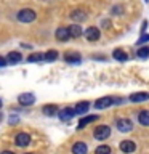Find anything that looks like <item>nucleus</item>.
<instances>
[{"label": "nucleus", "instance_id": "obj_8", "mask_svg": "<svg viewBox=\"0 0 149 154\" xmlns=\"http://www.w3.org/2000/svg\"><path fill=\"white\" fill-rule=\"evenodd\" d=\"M117 128L120 132H130L133 128V124L130 119H119L117 120Z\"/></svg>", "mask_w": 149, "mask_h": 154}, {"label": "nucleus", "instance_id": "obj_22", "mask_svg": "<svg viewBox=\"0 0 149 154\" xmlns=\"http://www.w3.org/2000/svg\"><path fill=\"white\" fill-rule=\"evenodd\" d=\"M95 154H111V148L106 146V144H101L95 149Z\"/></svg>", "mask_w": 149, "mask_h": 154}, {"label": "nucleus", "instance_id": "obj_25", "mask_svg": "<svg viewBox=\"0 0 149 154\" xmlns=\"http://www.w3.org/2000/svg\"><path fill=\"white\" fill-rule=\"evenodd\" d=\"M138 56H139V58H147V56H149V48H147V47H141V48L138 50Z\"/></svg>", "mask_w": 149, "mask_h": 154}, {"label": "nucleus", "instance_id": "obj_6", "mask_svg": "<svg viewBox=\"0 0 149 154\" xmlns=\"http://www.w3.org/2000/svg\"><path fill=\"white\" fill-rule=\"evenodd\" d=\"M114 98H111V96H104V98H99V100H96V103H95V108L96 109H104V108H108V106L111 104H114Z\"/></svg>", "mask_w": 149, "mask_h": 154}, {"label": "nucleus", "instance_id": "obj_4", "mask_svg": "<svg viewBox=\"0 0 149 154\" xmlns=\"http://www.w3.org/2000/svg\"><path fill=\"white\" fill-rule=\"evenodd\" d=\"M56 38L59 42H67L69 38H72V35H71V31H69V27H58L56 29Z\"/></svg>", "mask_w": 149, "mask_h": 154}, {"label": "nucleus", "instance_id": "obj_1", "mask_svg": "<svg viewBox=\"0 0 149 154\" xmlns=\"http://www.w3.org/2000/svg\"><path fill=\"white\" fill-rule=\"evenodd\" d=\"M35 11L34 10H31V8H24V10H21V11L18 13V19L21 23H32L34 19H35Z\"/></svg>", "mask_w": 149, "mask_h": 154}, {"label": "nucleus", "instance_id": "obj_16", "mask_svg": "<svg viewBox=\"0 0 149 154\" xmlns=\"http://www.w3.org/2000/svg\"><path fill=\"white\" fill-rule=\"evenodd\" d=\"M147 98H149L147 93H133L130 96V101L132 103H141V101H146Z\"/></svg>", "mask_w": 149, "mask_h": 154}, {"label": "nucleus", "instance_id": "obj_14", "mask_svg": "<svg viewBox=\"0 0 149 154\" xmlns=\"http://www.w3.org/2000/svg\"><path fill=\"white\" fill-rule=\"evenodd\" d=\"M71 18L74 19V21L80 23V21H84V19L87 18V13L84 11V10H74V11L71 13Z\"/></svg>", "mask_w": 149, "mask_h": 154}, {"label": "nucleus", "instance_id": "obj_28", "mask_svg": "<svg viewBox=\"0 0 149 154\" xmlns=\"http://www.w3.org/2000/svg\"><path fill=\"white\" fill-rule=\"evenodd\" d=\"M103 24H104V27H109L111 23H109V21H103Z\"/></svg>", "mask_w": 149, "mask_h": 154}, {"label": "nucleus", "instance_id": "obj_20", "mask_svg": "<svg viewBox=\"0 0 149 154\" xmlns=\"http://www.w3.org/2000/svg\"><path fill=\"white\" fill-rule=\"evenodd\" d=\"M112 56L115 58V60H119V61H125V60H127V53H125L123 50H120V48H117V50H114L112 51Z\"/></svg>", "mask_w": 149, "mask_h": 154}, {"label": "nucleus", "instance_id": "obj_29", "mask_svg": "<svg viewBox=\"0 0 149 154\" xmlns=\"http://www.w3.org/2000/svg\"><path fill=\"white\" fill-rule=\"evenodd\" d=\"M2 154H14V152H11V151H3Z\"/></svg>", "mask_w": 149, "mask_h": 154}, {"label": "nucleus", "instance_id": "obj_13", "mask_svg": "<svg viewBox=\"0 0 149 154\" xmlns=\"http://www.w3.org/2000/svg\"><path fill=\"white\" fill-rule=\"evenodd\" d=\"M7 60H8L10 64H18V63L23 60V56H21V53H19V51H11V53H8Z\"/></svg>", "mask_w": 149, "mask_h": 154}, {"label": "nucleus", "instance_id": "obj_9", "mask_svg": "<svg viewBox=\"0 0 149 154\" xmlns=\"http://www.w3.org/2000/svg\"><path fill=\"white\" fill-rule=\"evenodd\" d=\"M75 114H77V112H75V109L64 108V109H61V111H59V119H61V120H69V119L74 117Z\"/></svg>", "mask_w": 149, "mask_h": 154}, {"label": "nucleus", "instance_id": "obj_15", "mask_svg": "<svg viewBox=\"0 0 149 154\" xmlns=\"http://www.w3.org/2000/svg\"><path fill=\"white\" fill-rule=\"evenodd\" d=\"M72 154H87V144L85 143H75L72 146Z\"/></svg>", "mask_w": 149, "mask_h": 154}, {"label": "nucleus", "instance_id": "obj_11", "mask_svg": "<svg viewBox=\"0 0 149 154\" xmlns=\"http://www.w3.org/2000/svg\"><path fill=\"white\" fill-rule=\"evenodd\" d=\"M135 148H136V146H135V143L130 141V140H123V141L120 143V149H122L123 152H127V154L128 152H133Z\"/></svg>", "mask_w": 149, "mask_h": 154}, {"label": "nucleus", "instance_id": "obj_2", "mask_svg": "<svg viewBox=\"0 0 149 154\" xmlns=\"http://www.w3.org/2000/svg\"><path fill=\"white\" fill-rule=\"evenodd\" d=\"M111 135V128L108 127V125H99V127H96L95 128V138L96 140H106Z\"/></svg>", "mask_w": 149, "mask_h": 154}, {"label": "nucleus", "instance_id": "obj_12", "mask_svg": "<svg viewBox=\"0 0 149 154\" xmlns=\"http://www.w3.org/2000/svg\"><path fill=\"white\" fill-rule=\"evenodd\" d=\"M88 108H90V103L88 101H80V103H77L75 104V112H77V116H80V114H85L87 111H88Z\"/></svg>", "mask_w": 149, "mask_h": 154}, {"label": "nucleus", "instance_id": "obj_10", "mask_svg": "<svg viewBox=\"0 0 149 154\" xmlns=\"http://www.w3.org/2000/svg\"><path fill=\"white\" fill-rule=\"evenodd\" d=\"M80 55L77 51H69V53H66L64 55V61L67 63H74V64H77V63H80Z\"/></svg>", "mask_w": 149, "mask_h": 154}, {"label": "nucleus", "instance_id": "obj_18", "mask_svg": "<svg viewBox=\"0 0 149 154\" xmlns=\"http://www.w3.org/2000/svg\"><path fill=\"white\" fill-rule=\"evenodd\" d=\"M43 114L45 116H55L56 112H58V108L55 104H47V106H43Z\"/></svg>", "mask_w": 149, "mask_h": 154}, {"label": "nucleus", "instance_id": "obj_26", "mask_svg": "<svg viewBox=\"0 0 149 154\" xmlns=\"http://www.w3.org/2000/svg\"><path fill=\"white\" fill-rule=\"evenodd\" d=\"M147 40H149V35H146V34H143V35H141V38H139V42H138V43H139V45H141L143 42H147Z\"/></svg>", "mask_w": 149, "mask_h": 154}, {"label": "nucleus", "instance_id": "obj_3", "mask_svg": "<svg viewBox=\"0 0 149 154\" xmlns=\"http://www.w3.org/2000/svg\"><path fill=\"white\" fill-rule=\"evenodd\" d=\"M18 103L21 106H32L35 103V96L32 93H21L18 96Z\"/></svg>", "mask_w": 149, "mask_h": 154}, {"label": "nucleus", "instance_id": "obj_7", "mask_svg": "<svg viewBox=\"0 0 149 154\" xmlns=\"http://www.w3.org/2000/svg\"><path fill=\"white\" fill-rule=\"evenodd\" d=\"M85 37H87V40H90V42L98 40V38H99V29L90 26V27L85 31Z\"/></svg>", "mask_w": 149, "mask_h": 154}, {"label": "nucleus", "instance_id": "obj_21", "mask_svg": "<svg viewBox=\"0 0 149 154\" xmlns=\"http://www.w3.org/2000/svg\"><path fill=\"white\" fill-rule=\"evenodd\" d=\"M96 119H98V116H88V117H82L80 122H79V128H84L87 124L93 122V120H96Z\"/></svg>", "mask_w": 149, "mask_h": 154}, {"label": "nucleus", "instance_id": "obj_27", "mask_svg": "<svg viewBox=\"0 0 149 154\" xmlns=\"http://www.w3.org/2000/svg\"><path fill=\"white\" fill-rule=\"evenodd\" d=\"M7 58H5V56H2V58H0V66H2V67H5V66H7Z\"/></svg>", "mask_w": 149, "mask_h": 154}, {"label": "nucleus", "instance_id": "obj_17", "mask_svg": "<svg viewBox=\"0 0 149 154\" xmlns=\"http://www.w3.org/2000/svg\"><path fill=\"white\" fill-rule=\"evenodd\" d=\"M69 31H71V35L72 38H77L82 35V27L79 26V23L77 24H72V26H69Z\"/></svg>", "mask_w": 149, "mask_h": 154}, {"label": "nucleus", "instance_id": "obj_19", "mask_svg": "<svg viewBox=\"0 0 149 154\" xmlns=\"http://www.w3.org/2000/svg\"><path fill=\"white\" fill-rule=\"evenodd\" d=\"M138 120L141 125H149V111H141L138 116Z\"/></svg>", "mask_w": 149, "mask_h": 154}, {"label": "nucleus", "instance_id": "obj_24", "mask_svg": "<svg viewBox=\"0 0 149 154\" xmlns=\"http://www.w3.org/2000/svg\"><path fill=\"white\" fill-rule=\"evenodd\" d=\"M42 60H45V56L43 55H40V53H32L31 56L27 58V61H31V63H38V61H42Z\"/></svg>", "mask_w": 149, "mask_h": 154}, {"label": "nucleus", "instance_id": "obj_23", "mask_svg": "<svg viewBox=\"0 0 149 154\" xmlns=\"http://www.w3.org/2000/svg\"><path fill=\"white\" fill-rule=\"evenodd\" d=\"M56 58H58V51L56 50H48L45 53V60L47 61H55Z\"/></svg>", "mask_w": 149, "mask_h": 154}, {"label": "nucleus", "instance_id": "obj_5", "mask_svg": "<svg viewBox=\"0 0 149 154\" xmlns=\"http://www.w3.org/2000/svg\"><path fill=\"white\" fill-rule=\"evenodd\" d=\"M14 143H16V146L19 148H24V146H27L29 143H31V137H29L27 133H18L16 135V138H14Z\"/></svg>", "mask_w": 149, "mask_h": 154}, {"label": "nucleus", "instance_id": "obj_30", "mask_svg": "<svg viewBox=\"0 0 149 154\" xmlns=\"http://www.w3.org/2000/svg\"><path fill=\"white\" fill-rule=\"evenodd\" d=\"M26 154H32V152H26Z\"/></svg>", "mask_w": 149, "mask_h": 154}]
</instances>
